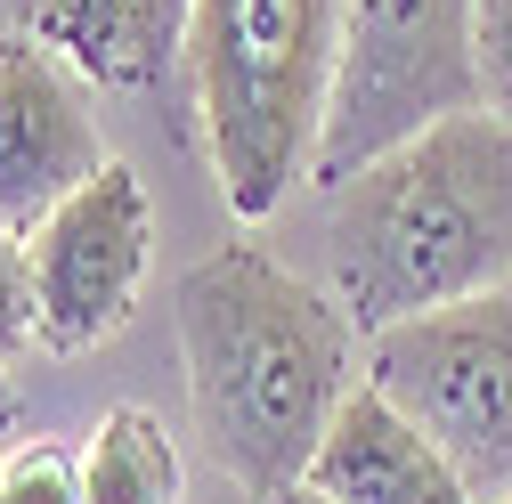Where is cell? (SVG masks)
I'll return each instance as SVG.
<instances>
[{
  "label": "cell",
  "instance_id": "6da1fadb",
  "mask_svg": "<svg viewBox=\"0 0 512 504\" xmlns=\"http://www.w3.org/2000/svg\"><path fill=\"white\" fill-rule=\"evenodd\" d=\"M187 407L204 448L252 496L309 480V456L326 448L342 399L366 383L358 326L334 293H317L261 244H220L171 293Z\"/></svg>",
  "mask_w": 512,
  "mask_h": 504
},
{
  "label": "cell",
  "instance_id": "7a4b0ae2",
  "mask_svg": "<svg viewBox=\"0 0 512 504\" xmlns=\"http://www.w3.org/2000/svg\"><path fill=\"white\" fill-rule=\"evenodd\" d=\"M326 261L358 334L512 285V114H456L326 187Z\"/></svg>",
  "mask_w": 512,
  "mask_h": 504
},
{
  "label": "cell",
  "instance_id": "3957f363",
  "mask_svg": "<svg viewBox=\"0 0 512 504\" xmlns=\"http://www.w3.org/2000/svg\"><path fill=\"white\" fill-rule=\"evenodd\" d=\"M342 0H196L179 41L187 106L236 220H269L317 163Z\"/></svg>",
  "mask_w": 512,
  "mask_h": 504
},
{
  "label": "cell",
  "instance_id": "277c9868",
  "mask_svg": "<svg viewBox=\"0 0 512 504\" xmlns=\"http://www.w3.org/2000/svg\"><path fill=\"white\" fill-rule=\"evenodd\" d=\"M480 106H488L480 0H342L334 90H326V131H317L309 179L342 187L374 155Z\"/></svg>",
  "mask_w": 512,
  "mask_h": 504
},
{
  "label": "cell",
  "instance_id": "5b68a950",
  "mask_svg": "<svg viewBox=\"0 0 512 504\" xmlns=\"http://www.w3.org/2000/svg\"><path fill=\"white\" fill-rule=\"evenodd\" d=\"M366 383L472 480L512 504V285L366 334Z\"/></svg>",
  "mask_w": 512,
  "mask_h": 504
},
{
  "label": "cell",
  "instance_id": "8992f818",
  "mask_svg": "<svg viewBox=\"0 0 512 504\" xmlns=\"http://www.w3.org/2000/svg\"><path fill=\"white\" fill-rule=\"evenodd\" d=\"M33 293H41V350H98L122 334L139 309L147 252H155V212L131 163H106L90 187H74L33 236Z\"/></svg>",
  "mask_w": 512,
  "mask_h": 504
},
{
  "label": "cell",
  "instance_id": "52a82bcc",
  "mask_svg": "<svg viewBox=\"0 0 512 504\" xmlns=\"http://www.w3.org/2000/svg\"><path fill=\"white\" fill-rule=\"evenodd\" d=\"M106 139L90 114V82L41 33H0V228L33 236L57 204L106 171Z\"/></svg>",
  "mask_w": 512,
  "mask_h": 504
},
{
  "label": "cell",
  "instance_id": "ba28073f",
  "mask_svg": "<svg viewBox=\"0 0 512 504\" xmlns=\"http://www.w3.org/2000/svg\"><path fill=\"white\" fill-rule=\"evenodd\" d=\"M326 504H480L472 480L447 464L431 439L382 399L374 383H358L326 431V448L309 456V480Z\"/></svg>",
  "mask_w": 512,
  "mask_h": 504
},
{
  "label": "cell",
  "instance_id": "9c48e42d",
  "mask_svg": "<svg viewBox=\"0 0 512 504\" xmlns=\"http://www.w3.org/2000/svg\"><path fill=\"white\" fill-rule=\"evenodd\" d=\"M196 0H33L25 33H41L90 90H147L179 66Z\"/></svg>",
  "mask_w": 512,
  "mask_h": 504
},
{
  "label": "cell",
  "instance_id": "30bf717a",
  "mask_svg": "<svg viewBox=\"0 0 512 504\" xmlns=\"http://www.w3.org/2000/svg\"><path fill=\"white\" fill-rule=\"evenodd\" d=\"M187 472H179V439L147 415V407H114L90 448H82V496L90 504H179Z\"/></svg>",
  "mask_w": 512,
  "mask_h": 504
},
{
  "label": "cell",
  "instance_id": "8fae6325",
  "mask_svg": "<svg viewBox=\"0 0 512 504\" xmlns=\"http://www.w3.org/2000/svg\"><path fill=\"white\" fill-rule=\"evenodd\" d=\"M0 504H90L82 496V456L74 448H49V439L0 456Z\"/></svg>",
  "mask_w": 512,
  "mask_h": 504
},
{
  "label": "cell",
  "instance_id": "7c38bea8",
  "mask_svg": "<svg viewBox=\"0 0 512 504\" xmlns=\"http://www.w3.org/2000/svg\"><path fill=\"white\" fill-rule=\"evenodd\" d=\"M41 342V293H33V244L0 228V358Z\"/></svg>",
  "mask_w": 512,
  "mask_h": 504
},
{
  "label": "cell",
  "instance_id": "4fadbf2b",
  "mask_svg": "<svg viewBox=\"0 0 512 504\" xmlns=\"http://www.w3.org/2000/svg\"><path fill=\"white\" fill-rule=\"evenodd\" d=\"M480 74H488V106L512 114V0H480Z\"/></svg>",
  "mask_w": 512,
  "mask_h": 504
},
{
  "label": "cell",
  "instance_id": "5bb4252c",
  "mask_svg": "<svg viewBox=\"0 0 512 504\" xmlns=\"http://www.w3.org/2000/svg\"><path fill=\"white\" fill-rule=\"evenodd\" d=\"M25 423V399H17V383H9V358H0V439H9Z\"/></svg>",
  "mask_w": 512,
  "mask_h": 504
},
{
  "label": "cell",
  "instance_id": "9a60e30c",
  "mask_svg": "<svg viewBox=\"0 0 512 504\" xmlns=\"http://www.w3.org/2000/svg\"><path fill=\"white\" fill-rule=\"evenodd\" d=\"M261 504H326L317 488H277V496H261Z\"/></svg>",
  "mask_w": 512,
  "mask_h": 504
}]
</instances>
